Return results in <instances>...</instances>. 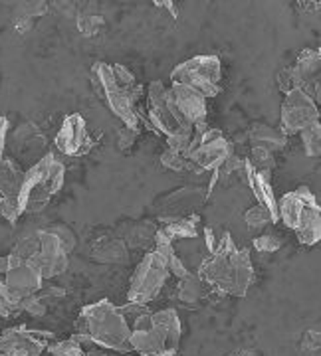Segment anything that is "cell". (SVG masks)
Masks as SVG:
<instances>
[{"label": "cell", "instance_id": "cell-41", "mask_svg": "<svg viewBox=\"0 0 321 356\" xmlns=\"http://www.w3.org/2000/svg\"><path fill=\"white\" fill-rule=\"evenodd\" d=\"M230 356H260L256 350H238V353H234Z\"/></svg>", "mask_w": 321, "mask_h": 356}, {"label": "cell", "instance_id": "cell-4", "mask_svg": "<svg viewBox=\"0 0 321 356\" xmlns=\"http://www.w3.org/2000/svg\"><path fill=\"white\" fill-rule=\"evenodd\" d=\"M182 327L175 309L145 311L131 323V348L139 356H175Z\"/></svg>", "mask_w": 321, "mask_h": 356}, {"label": "cell", "instance_id": "cell-39", "mask_svg": "<svg viewBox=\"0 0 321 356\" xmlns=\"http://www.w3.org/2000/svg\"><path fill=\"white\" fill-rule=\"evenodd\" d=\"M320 332L318 331H308L302 339V348H306L309 353H318L320 350Z\"/></svg>", "mask_w": 321, "mask_h": 356}, {"label": "cell", "instance_id": "cell-23", "mask_svg": "<svg viewBox=\"0 0 321 356\" xmlns=\"http://www.w3.org/2000/svg\"><path fill=\"white\" fill-rule=\"evenodd\" d=\"M24 182V170L14 159L0 156V198H16Z\"/></svg>", "mask_w": 321, "mask_h": 356}, {"label": "cell", "instance_id": "cell-34", "mask_svg": "<svg viewBox=\"0 0 321 356\" xmlns=\"http://www.w3.org/2000/svg\"><path fill=\"white\" fill-rule=\"evenodd\" d=\"M161 165L165 166L167 170H175V172H180V170H193V166L189 165V161L182 156V153H177L173 149H167L165 153L161 154Z\"/></svg>", "mask_w": 321, "mask_h": 356}, {"label": "cell", "instance_id": "cell-16", "mask_svg": "<svg viewBox=\"0 0 321 356\" xmlns=\"http://www.w3.org/2000/svg\"><path fill=\"white\" fill-rule=\"evenodd\" d=\"M50 332L30 331L28 327H14L0 334V356H40L46 350Z\"/></svg>", "mask_w": 321, "mask_h": 356}, {"label": "cell", "instance_id": "cell-26", "mask_svg": "<svg viewBox=\"0 0 321 356\" xmlns=\"http://www.w3.org/2000/svg\"><path fill=\"white\" fill-rule=\"evenodd\" d=\"M177 293H179V299L182 303L194 305V303H198V301L203 299V295H205V281L201 280L198 275L189 273L187 277L179 280Z\"/></svg>", "mask_w": 321, "mask_h": 356}, {"label": "cell", "instance_id": "cell-31", "mask_svg": "<svg viewBox=\"0 0 321 356\" xmlns=\"http://www.w3.org/2000/svg\"><path fill=\"white\" fill-rule=\"evenodd\" d=\"M46 350L52 356H86L81 344L77 343L76 339L70 341H50L46 344Z\"/></svg>", "mask_w": 321, "mask_h": 356}, {"label": "cell", "instance_id": "cell-33", "mask_svg": "<svg viewBox=\"0 0 321 356\" xmlns=\"http://www.w3.org/2000/svg\"><path fill=\"white\" fill-rule=\"evenodd\" d=\"M254 250L260 252V254H274L282 248V240L276 236V234H270V232H262L254 238Z\"/></svg>", "mask_w": 321, "mask_h": 356}, {"label": "cell", "instance_id": "cell-21", "mask_svg": "<svg viewBox=\"0 0 321 356\" xmlns=\"http://www.w3.org/2000/svg\"><path fill=\"white\" fill-rule=\"evenodd\" d=\"M153 243L155 252L161 255L163 261L167 264L169 275H175L177 280H182V277H187V275L191 273V269L187 267V264H185L179 257V254L175 252V242L163 234V229H157V232H155Z\"/></svg>", "mask_w": 321, "mask_h": 356}, {"label": "cell", "instance_id": "cell-29", "mask_svg": "<svg viewBox=\"0 0 321 356\" xmlns=\"http://www.w3.org/2000/svg\"><path fill=\"white\" fill-rule=\"evenodd\" d=\"M194 139V127L189 125H179L177 131L173 135L167 137V149H173L177 153H187V149L191 147V143Z\"/></svg>", "mask_w": 321, "mask_h": 356}, {"label": "cell", "instance_id": "cell-3", "mask_svg": "<svg viewBox=\"0 0 321 356\" xmlns=\"http://www.w3.org/2000/svg\"><path fill=\"white\" fill-rule=\"evenodd\" d=\"M77 343H95L111 353H133L131 348V325L121 309L111 301L102 299L84 307L77 317Z\"/></svg>", "mask_w": 321, "mask_h": 356}, {"label": "cell", "instance_id": "cell-5", "mask_svg": "<svg viewBox=\"0 0 321 356\" xmlns=\"http://www.w3.org/2000/svg\"><path fill=\"white\" fill-rule=\"evenodd\" d=\"M278 218L296 234L302 245H315L321 240V208L308 186L283 194L278 200Z\"/></svg>", "mask_w": 321, "mask_h": 356}, {"label": "cell", "instance_id": "cell-27", "mask_svg": "<svg viewBox=\"0 0 321 356\" xmlns=\"http://www.w3.org/2000/svg\"><path fill=\"white\" fill-rule=\"evenodd\" d=\"M22 305H24V297L6 289L0 281V317L10 318L22 313Z\"/></svg>", "mask_w": 321, "mask_h": 356}, {"label": "cell", "instance_id": "cell-28", "mask_svg": "<svg viewBox=\"0 0 321 356\" xmlns=\"http://www.w3.org/2000/svg\"><path fill=\"white\" fill-rule=\"evenodd\" d=\"M244 222L248 228L252 229V232H264V229L268 228V226H274V218L272 214L264 208V206H252V208H248L244 214Z\"/></svg>", "mask_w": 321, "mask_h": 356}, {"label": "cell", "instance_id": "cell-15", "mask_svg": "<svg viewBox=\"0 0 321 356\" xmlns=\"http://www.w3.org/2000/svg\"><path fill=\"white\" fill-rule=\"evenodd\" d=\"M147 127L157 135H173L179 123L171 115L167 107V88L161 81H151L147 88V103H145V119Z\"/></svg>", "mask_w": 321, "mask_h": 356}, {"label": "cell", "instance_id": "cell-6", "mask_svg": "<svg viewBox=\"0 0 321 356\" xmlns=\"http://www.w3.org/2000/svg\"><path fill=\"white\" fill-rule=\"evenodd\" d=\"M65 166L52 153L44 154L38 163L24 170V182L18 194V204L22 214L40 212L50 204L52 196L64 186Z\"/></svg>", "mask_w": 321, "mask_h": 356}, {"label": "cell", "instance_id": "cell-24", "mask_svg": "<svg viewBox=\"0 0 321 356\" xmlns=\"http://www.w3.org/2000/svg\"><path fill=\"white\" fill-rule=\"evenodd\" d=\"M165 226H163V234L175 240H194L198 236V216L191 214V216H177V218H163Z\"/></svg>", "mask_w": 321, "mask_h": 356}, {"label": "cell", "instance_id": "cell-10", "mask_svg": "<svg viewBox=\"0 0 321 356\" xmlns=\"http://www.w3.org/2000/svg\"><path fill=\"white\" fill-rule=\"evenodd\" d=\"M320 70L321 51L308 48L297 56L296 64L278 74V86L283 93L302 89L313 102L320 103Z\"/></svg>", "mask_w": 321, "mask_h": 356}, {"label": "cell", "instance_id": "cell-42", "mask_svg": "<svg viewBox=\"0 0 321 356\" xmlns=\"http://www.w3.org/2000/svg\"><path fill=\"white\" fill-rule=\"evenodd\" d=\"M113 356H139L137 353H113Z\"/></svg>", "mask_w": 321, "mask_h": 356}, {"label": "cell", "instance_id": "cell-36", "mask_svg": "<svg viewBox=\"0 0 321 356\" xmlns=\"http://www.w3.org/2000/svg\"><path fill=\"white\" fill-rule=\"evenodd\" d=\"M0 216L4 218L8 224H16L18 218L22 216L18 200L16 198H0Z\"/></svg>", "mask_w": 321, "mask_h": 356}, {"label": "cell", "instance_id": "cell-9", "mask_svg": "<svg viewBox=\"0 0 321 356\" xmlns=\"http://www.w3.org/2000/svg\"><path fill=\"white\" fill-rule=\"evenodd\" d=\"M169 280L167 264L163 261V257L157 252L145 254L141 264L135 267L133 277L129 283L127 301L133 305L147 307L151 301L159 297V293L163 291L165 283Z\"/></svg>", "mask_w": 321, "mask_h": 356}, {"label": "cell", "instance_id": "cell-17", "mask_svg": "<svg viewBox=\"0 0 321 356\" xmlns=\"http://www.w3.org/2000/svg\"><path fill=\"white\" fill-rule=\"evenodd\" d=\"M10 147L16 154V163H26L28 168L38 163L44 154H48V140L34 123H22L16 129L10 139Z\"/></svg>", "mask_w": 321, "mask_h": 356}, {"label": "cell", "instance_id": "cell-32", "mask_svg": "<svg viewBox=\"0 0 321 356\" xmlns=\"http://www.w3.org/2000/svg\"><path fill=\"white\" fill-rule=\"evenodd\" d=\"M105 28V20L102 16H95V14H84L77 18V30L86 36V38H93L97 36Z\"/></svg>", "mask_w": 321, "mask_h": 356}, {"label": "cell", "instance_id": "cell-1", "mask_svg": "<svg viewBox=\"0 0 321 356\" xmlns=\"http://www.w3.org/2000/svg\"><path fill=\"white\" fill-rule=\"evenodd\" d=\"M198 277L206 285L234 297H244L254 283V266L250 261V250L238 248L228 232H222L217 250L203 259Z\"/></svg>", "mask_w": 321, "mask_h": 356}, {"label": "cell", "instance_id": "cell-8", "mask_svg": "<svg viewBox=\"0 0 321 356\" xmlns=\"http://www.w3.org/2000/svg\"><path fill=\"white\" fill-rule=\"evenodd\" d=\"M232 154L230 140L219 129H208L206 123L194 127V139L187 153L182 154L194 172L217 170Z\"/></svg>", "mask_w": 321, "mask_h": 356}, {"label": "cell", "instance_id": "cell-11", "mask_svg": "<svg viewBox=\"0 0 321 356\" xmlns=\"http://www.w3.org/2000/svg\"><path fill=\"white\" fill-rule=\"evenodd\" d=\"M313 123H320V107L302 89H292L283 93L280 111V131L283 135H299Z\"/></svg>", "mask_w": 321, "mask_h": 356}, {"label": "cell", "instance_id": "cell-25", "mask_svg": "<svg viewBox=\"0 0 321 356\" xmlns=\"http://www.w3.org/2000/svg\"><path fill=\"white\" fill-rule=\"evenodd\" d=\"M46 10H48V8H46L44 2H26V4H20V6L14 10V28H16V32L26 34L28 30H32L34 18L46 14Z\"/></svg>", "mask_w": 321, "mask_h": 356}, {"label": "cell", "instance_id": "cell-2", "mask_svg": "<svg viewBox=\"0 0 321 356\" xmlns=\"http://www.w3.org/2000/svg\"><path fill=\"white\" fill-rule=\"evenodd\" d=\"M91 83L105 105L109 107V111L117 119H121L125 127L139 131L141 111L137 103L143 97V86L125 65H109L103 62L93 64Z\"/></svg>", "mask_w": 321, "mask_h": 356}, {"label": "cell", "instance_id": "cell-7", "mask_svg": "<svg viewBox=\"0 0 321 356\" xmlns=\"http://www.w3.org/2000/svg\"><path fill=\"white\" fill-rule=\"evenodd\" d=\"M222 62L219 56H194L171 72V86H185L210 99L220 93Z\"/></svg>", "mask_w": 321, "mask_h": 356}, {"label": "cell", "instance_id": "cell-14", "mask_svg": "<svg viewBox=\"0 0 321 356\" xmlns=\"http://www.w3.org/2000/svg\"><path fill=\"white\" fill-rule=\"evenodd\" d=\"M95 147L86 119L79 113L68 115L56 135V149L65 156H84Z\"/></svg>", "mask_w": 321, "mask_h": 356}, {"label": "cell", "instance_id": "cell-19", "mask_svg": "<svg viewBox=\"0 0 321 356\" xmlns=\"http://www.w3.org/2000/svg\"><path fill=\"white\" fill-rule=\"evenodd\" d=\"M242 175H244L250 191L254 192V196L258 198V204L264 206L272 214V218H274V224H278L280 222V218H278V198H276L274 188H272L270 172H258L256 168L252 166V163L246 159Z\"/></svg>", "mask_w": 321, "mask_h": 356}, {"label": "cell", "instance_id": "cell-22", "mask_svg": "<svg viewBox=\"0 0 321 356\" xmlns=\"http://www.w3.org/2000/svg\"><path fill=\"white\" fill-rule=\"evenodd\" d=\"M248 139H250L252 149H262V151H268L272 154L282 151L285 147V140H288L280 129H274L270 125H264V123H254L250 129Z\"/></svg>", "mask_w": 321, "mask_h": 356}, {"label": "cell", "instance_id": "cell-38", "mask_svg": "<svg viewBox=\"0 0 321 356\" xmlns=\"http://www.w3.org/2000/svg\"><path fill=\"white\" fill-rule=\"evenodd\" d=\"M137 139V131H133V129L123 127L119 131V140H117V147L121 149V151H129L131 147H133V143Z\"/></svg>", "mask_w": 321, "mask_h": 356}, {"label": "cell", "instance_id": "cell-20", "mask_svg": "<svg viewBox=\"0 0 321 356\" xmlns=\"http://www.w3.org/2000/svg\"><path fill=\"white\" fill-rule=\"evenodd\" d=\"M91 255L100 264H127L129 261V248L125 240L113 238V236H103L93 243Z\"/></svg>", "mask_w": 321, "mask_h": 356}, {"label": "cell", "instance_id": "cell-40", "mask_svg": "<svg viewBox=\"0 0 321 356\" xmlns=\"http://www.w3.org/2000/svg\"><path fill=\"white\" fill-rule=\"evenodd\" d=\"M8 137H10V123H8L6 117H0V156H4Z\"/></svg>", "mask_w": 321, "mask_h": 356}, {"label": "cell", "instance_id": "cell-35", "mask_svg": "<svg viewBox=\"0 0 321 356\" xmlns=\"http://www.w3.org/2000/svg\"><path fill=\"white\" fill-rule=\"evenodd\" d=\"M252 166L256 168L258 172H270L272 168L276 166V154L262 151V149H252V159H250Z\"/></svg>", "mask_w": 321, "mask_h": 356}, {"label": "cell", "instance_id": "cell-18", "mask_svg": "<svg viewBox=\"0 0 321 356\" xmlns=\"http://www.w3.org/2000/svg\"><path fill=\"white\" fill-rule=\"evenodd\" d=\"M8 261H10L8 271L2 277V285L6 289H10V291L20 295V297H24V299L30 297V295H34V293L42 291L44 280H42V275H40L34 267L28 266L24 261H20L13 254H8Z\"/></svg>", "mask_w": 321, "mask_h": 356}, {"label": "cell", "instance_id": "cell-12", "mask_svg": "<svg viewBox=\"0 0 321 356\" xmlns=\"http://www.w3.org/2000/svg\"><path fill=\"white\" fill-rule=\"evenodd\" d=\"M36 238H38L36 252L28 259V266L34 267L42 275V280H52V277L64 273L68 269V264H70L68 261L70 254L65 252V248L58 240V236L50 228H46L38 229Z\"/></svg>", "mask_w": 321, "mask_h": 356}, {"label": "cell", "instance_id": "cell-30", "mask_svg": "<svg viewBox=\"0 0 321 356\" xmlns=\"http://www.w3.org/2000/svg\"><path fill=\"white\" fill-rule=\"evenodd\" d=\"M302 145H304V151L308 156H320L321 154V125L320 123H313L306 127L302 133Z\"/></svg>", "mask_w": 321, "mask_h": 356}, {"label": "cell", "instance_id": "cell-13", "mask_svg": "<svg viewBox=\"0 0 321 356\" xmlns=\"http://www.w3.org/2000/svg\"><path fill=\"white\" fill-rule=\"evenodd\" d=\"M167 107L179 125L196 127L206 123V115H208L206 97L196 93L194 89L185 86L167 88Z\"/></svg>", "mask_w": 321, "mask_h": 356}, {"label": "cell", "instance_id": "cell-37", "mask_svg": "<svg viewBox=\"0 0 321 356\" xmlns=\"http://www.w3.org/2000/svg\"><path fill=\"white\" fill-rule=\"evenodd\" d=\"M50 229L58 236V240L62 242V245L65 248V252L70 254V252L74 250V245H76V238H74L72 229L65 228V226H50Z\"/></svg>", "mask_w": 321, "mask_h": 356}]
</instances>
